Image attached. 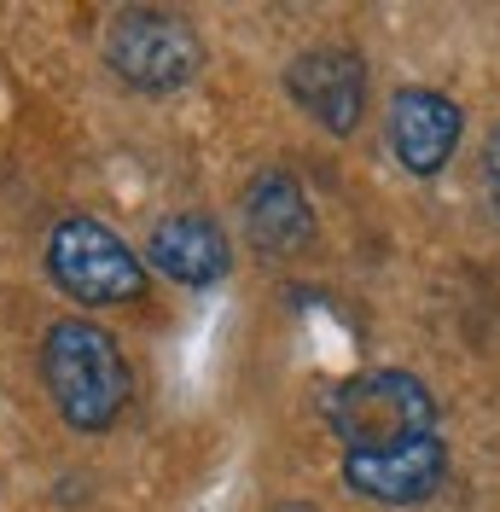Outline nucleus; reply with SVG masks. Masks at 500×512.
I'll return each instance as SVG.
<instances>
[{
	"label": "nucleus",
	"mask_w": 500,
	"mask_h": 512,
	"mask_svg": "<svg viewBox=\"0 0 500 512\" xmlns=\"http://www.w3.org/2000/svg\"><path fill=\"white\" fill-rule=\"evenodd\" d=\"M41 384L64 425L88 437L111 431L134 402V373H128L117 338L82 315H64L41 332Z\"/></svg>",
	"instance_id": "f257e3e1"
},
{
	"label": "nucleus",
	"mask_w": 500,
	"mask_h": 512,
	"mask_svg": "<svg viewBox=\"0 0 500 512\" xmlns=\"http://www.w3.org/2000/svg\"><path fill=\"white\" fill-rule=\"evenodd\" d=\"M320 414H326V431L344 443V454H373V448H402L413 437H437L442 402L407 367H367L338 384L320 402Z\"/></svg>",
	"instance_id": "f03ea898"
},
{
	"label": "nucleus",
	"mask_w": 500,
	"mask_h": 512,
	"mask_svg": "<svg viewBox=\"0 0 500 512\" xmlns=\"http://www.w3.org/2000/svg\"><path fill=\"white\" fill-rule=\"evenodd\" d=\"M47 274L82 309H128L146 303V256L99 216H59L47 233Z\"/></svg>",
	"instance_id": "7ed1b4c3"
},
{
	"label": "nucleus",
	"mask_w": 500,
	"mask_h": 512,
	"mask_svg": "<svg viewBox=\"0 0 500 512\" xmlns=\"http://www.w3.org/2000/svg\"><path fill=\"white\" fill-rule=\"evenodd\" d=\"M99 53H105V70L123 88H134L146 99L181 94L192 76L204 70L198 30L181 12H163V6H123V12H111Z\"/></svg>",
	"instance_id": "20e7f679"
},
{
	"label": "nucleus",
	"mask_w": 500,
	"mask_h": 512,
	"mask_svg": "<svg viewBox=\"0 0 500 512\" xmlns=\"http://www.w3.org/2000/svg\"><path fill=\"white\" fill-rule=\"evenodd\" d=\"M285 94L320 134L349 140L367 123V59L355 47H338V41L309 47L285 64Z\"/></svg>",
	"instance_id": "39448f33"
},
{
	"label": "nucleus",
	"mask_w": 500,
	"mask_h": 512,
	"mask_svg": "<svg viewBox=\"0 0 500 512\" xmlns=\"http://www.w3.org/2000/svg\"><path fill=\"white\" fill-rule=\"evenodd\" d=\"M460 134H466V111L442 88H396L384 105V146L413 181L442 175L460 152Z\"/></svg>",
	"instance_id": "423d86ee"
},
{
	"label": "nucleus",
	"mask_w": 500,
	"mask_h": 512,
	"mask_svg": "<svg viewBox=\"0 0 500 512\" xmlns=\"http://www.w3.org/2000/svg\"><path fill=\"white\" fill-rule=\"evenodd\" d=\"M344 483L373 501V507H425L448 483V443L437 437H413L402 448H373V454H344Z\"/></svg>",
	"instance_id": "0eeeda50"
},
{
	"label": "nucleus",
	"mask_w": 500,
	"mask_h": 512,
	"mask_svg": "<svg viewBox=\"0 0 500 512\" xmlns=\"http://www.w3.org/2000/svg\"><path fill=\"white\" fill-rule=\"evenodd\" d=\"M146 268L187 291H210L233 274V239L210 210H175L146 239Z\"/></svg>",
	"instance_id": "6e6552de"
},
{
	"label": "nucleus",
	"mask_w": 500,
	"mask_h": 512,
	"mask_svg": "<svg viewBox=\"0 0 500 512\" xmlns=\"http://www.w3.org/2000/svg\"><path fill=\"white\" fill-rule=\"evenodd\" d=\"M239 216H245V239L262 256H297L314 239V204L309 192L297 187V175L285 169H262L245 181V198H239Z\"/></svg>",
	"instance_id": "1a4fd4ad"
},
{
	"label": "nucleus",
	"mask_w": 500,
	"mask_h": 512,
	"mask_svg": "<svg viewBox=\"0 0 500 512\" xmlns=\"http://www.w3.org/2000/svg\"><path fill=\"white\" fill-rule=\"evenodd\" d=\"M477 181H483V204H489V216L500 222V123L489 128V140H483V163H477Z\"/></svg>",
	"instance_id": "9d476101"
}]
</instances>
